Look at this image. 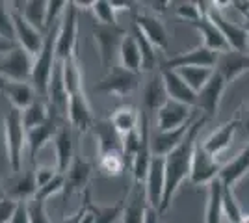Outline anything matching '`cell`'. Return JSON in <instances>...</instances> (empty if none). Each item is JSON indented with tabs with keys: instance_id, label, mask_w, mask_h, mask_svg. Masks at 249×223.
Returning <instances> with one entry per match:
<instances>
[{
	"instance_id": "cell-1",
	"label": "cell",
	"mask_w": 249,
	"mask_h": 223,
	"mask_svg": "<svg viewBox=\"0 0 249 223\" xmlns=\"http://www.w3.org/2000/svg\"><path fill=\"white\" fill-rule=\"evenodd\" d=\"M208 119L205 116L194 119L192 127L188 130L186 138L182 139V143L177 149H173L166 158V188H164V197H162V205L158 214L164 216L167 212V208L171 206V201L175 197L177 190L180 188V184L190 181V173H192V158H194V149L196 143L199 141V134L201 128L205 127Z\"/></svg>"
},
{
	"instance_id": "cell-2",
	"label": "cell",
	"mask_w": 249,
	"mask_h": 223,
	"mask_svg": "<svg viewBox=\"0 0 249 223\" xmlns=\"http://www.w3.org/2000/svg\"><path fill=\"white\" fill-rule=\"evenodd\" d=\"M60 21H56L45 34V43H43L41 52L36 56L34 60V71H32V86L36 93L43 97V101H49V84L54 67L58 64L56 58V39H58V30H60ZM49 104V103H47Z\"/></svg>"
},
{
	"instance_id": "cell-3",
	"label": "cell",
	"mask_w": 249,
	"mask_h": 223,
	"mask_svg": "<svg viewBox=\"0 0 249 223\" xmlns=\"http://www.w3.org/2000/svg\"><path fill=\"white\" fill-rule=\"evenodd\" d=\"M4 139L6 158L11 171L19 173L22 168V153L26 145V128L22 125V114L17 108H10L4 116Z\"/></svg>"
},
{
	"instance_id": "cell-4",
	"label": "cell",
	"mask_w": 249,
	"mask_h": 223,
	"mask_svg": "<svg viewBox=\"0 0 249 223\" xmlns=\"http://www.w3.org/2000/svg\"><path fill=\"white\" fill-rule=\"evenodd\" d=\"M76 35H78V8L74 2H69L63 11L58 39H56V58L63 62L71 56H76Z\"/></svg>"
},
{
	"instance_id": "cell-5",
	"label": "cell",
	"mask_w": 249,
	"mask_h": 223,
	"mask_svg": "<svg viewBox=\"0 0 249 223\" xmlns=\"http://www.w3.org/2000/svg\"><path fill=\"white\" fill-rule=\"evenodd\" d=\"M91 34L95 37V43L99 47V52H101V62H103L104 67L112 69L114 65L115 54L119 56V47L123 43V37L126 35V30H123L119 24L115 26H108V24H95L91 28Z\"/></svg>"
},
{
	"instance_id": "cell-6",
	"label": "cell",
	"mask_w": 249,
	"mask_h": 223,
	"mask_svg": "<svg viewBox=\"0 0 249 223\" xmlns=\"http://www.w3.org/2000/svg\"><path fill=\"white\" fill-rule=\"evenodd\" d=\"M140 134H142V143L138 149V154H136L134 162H132V175H134V184H145L147 173L151 168V162H153V136H151V125H149V114L145 110H142L140 114Z\"/></svg>"
},
{
	"instance_id": "cell-7",
	"label": "cell",
	"mask_w": 249,
	"mask_h": 223,
	"mask_svg": "<svg viewBox=\"0 0 249 223\" xmlns=\"http://www.w3.org/2000/svg\"><path fill=\"white\" fill-rule=\"evenodd\" d=\"M221 164H219L216 156H212L207 149L203 147V141L199 139L194 149V158H192V173H190V182L194 186H203V184H210L216 181L221 171Z\"/></svg>"
},
{
	"instance_id": "cell-8",
	"label": "cell",
	"mask_w": 249,
	"mask_h": 223,
	"mask_svg": "<svg viewBox=\"0 0 249 223\" xmlns=\"http://www.w3.org/2000/svg\"><path fill=\"white\" fill-rule=\"evenodd\" d=\"M221 4L219 2H212V8L208 11V19L218 26L221 34L225 35L231 51H238V52H248V39H249V28L246 26H240V24H234L231 22L221 13Z\"/></svg>"
},
{
	"instance_id": "cell-9",
	"label": "cell",
	"mask_w": 249,
	"mask_h": 223,
	"mask_svg": "<svg viewBox=\"0 0 249 223\" xmlns=\"http://www.w3.org/2000/svg\"><path fill=\"white\" fill-rule=\"evenodd\" d=\"M138 82H140V74L138 73H132V71L124 69L121 65H114L110 69V73L95 86V91L104 93V95L123 97L126 93H130L132 89H136Z\"/></svg>"
},
{
	"instance_id": "cell-10",
	"label": "cell",
	"mask_w": 249,
	"mask_h": 223,
	"mask_svg": "<svg viewBox=\"0 0 249 223\" xmlns=\"http://www.w3.org/2000/svg\"><path fill=\"white\" fill-rule=\"evenodd\" d=\"M32 71H34L32 54L26 52L19 45L6 54V58L0 62V74L10 82H26L28 78L32 80Z\"/></svg>"
},
{
	"instance_id": "cell-11",
	"label": "cell",
	"mask_w": 249,
	"mask_h": 223,
	"mask_svg": "<svg viewBox=\"0 0 249 223\" xmlns=\"http://www.w3.org/2000/svg\"><path fill=\"white\" fill-rule=\"evenodd\" d=\"M218 58V52L207 49L205 45H199V47L192 49V51L177 54L173 58H167L160 69H173V71L184 69V67H208V69H216Z\"/></svg>"
},
{
	"instance_id": "cell-12",
	"label": "cell",
	"mask_w": 249,
	"mask_h": 223,
	"mask_svg": "<svg viewBox=\"0 0 249 223\" xmlns=\"http://www.w3.org/2000/svg\"><path fill=\"white\" fill-rule=\"evenodd\" d=\"M145 197L147 206L160 210L162 197H164V188H166V158L164 156H153L151 168L145 179Z\"/></svg>"
},
{
	"instance_id": "cell-13",
	"label": "cell",
	"mask_w": 249,
	"mask_h": 223,
	"mask_svg": "<svg viewBox=\"0 0 249 223\" xmlns=\"http://www.w3.org/2000/svg\"><path fill=\"white\" fill-rule=\"evenodd\" d=\"M227 87V82L221 78V74L216 73L214 69V74L212 78L207 82V86L197 93V104H196V110H201V114L210 119V117L218 116L219 104H221V97H223V91Z\"/></svg>"
},
{
	"instance_id": "cell-14",
	"label": "cell",
	"mask_w": 249,
	"mask_h": 223,
	"mask_svg": "<svg viewBox=\"0 0 249 223\" xmlns=\"http://www.w3.org/2000/svg\"><path fill=\"white\" fill-rule=\"evenodd\" d=\"M13 15V24H15V35H17V45L22 47L26 52H30L32 56H37L41 52L43 43H45V37L43 34L34 28L30 22L22 17V13L19 11H11Z\"/></svg>"
},
{
	"instance_id": "cell-15",
	"label": "cell",
	"mask_w": 249,
	"mask_h": 223,
	"mask_svg": "<svg viewBox=\"0 0 249 223\" xmlns=\"http://www.w3.org/2000/svg\"><path fill=\"white\" fill-rule=\"evenodd\" d=\"M58 119H60V116L51 108V117L43 125L32 128V130L26 132V145H28V151H30L32 164H36L37 153L49 143V139H54V136L58 134V128H60V125H58L60 121Z\"/></svg>"
},
{
	"instance_id": "cell-16",
	"label": "cell",
	"mask_w": 249,
	"mask_h": 223,
	"mask_svg": "<svg viewBox=\"0 0 249 223\" xmlns=\"http://www.w3.org/2000/svg\"><path fill=\"white\" fill-rule=\"evenodd\" d=\"M156 114H158V130L160 132L175 130L192 121V108L182 103L171 101V99H167V103Z\"/></svg>"
},
{
	"instance_id": "cell-17",
	"label": "cell",
	"mask_w": 249,
	"mask_h": 223,
	"mask_svg": "<svg viewBox=\"0 0 249 223\" xmlns=\"http://www.w3.org/2000/svg\"><path fill=\"white\" fill-rule=\"evenodd\" d=\"M160 74H162V80H164V86H166L167 97L171 101L182 103V104H186L190 108H196L197 93L182 80L180 74L173 71V69H160Z\"/></svg>"
},
{
	"instance_id": "cell-18",
	"label": "cell",
	"mask_w": 249,
	"mask_h": 223,
	"mask_svg": "<svg viewBox=\"0 0 249 223\" xmlns=\"http://www.w3.org/2000/svg\"><path fill=\"white\" fill-rule=\"evenodd\" d=\"M67 117H69V125L82 134L95 125L93 114H91V108H89V103L84 95V91H76L73 95H69Z\"/></svg>"
},
{
	"instance_id": "cell-19",
	"label": "cell",
	"mask_w": 249,
	"mask_h": 223,
	"mask_svg": "<svg viewBox=\"0 0 249 223\" xmlns=\"http://www.w3.org/2000/svg\"><path fill=\"white\" fill-rule=\"evenodd\" d=\"M91 177V164L86 162L82 156L74 154L73 164L69 166V170L65 173V188H63V197L69 199L76 191L88 190V182Z\"/></svg>"
},
{
	"instance_id": "cell-20",
	"label": "cell",
	"mask_w": 249,
	"mask_h": 223,
	"mask_svg": "<svg viewBox=\"0 0 249 223\" xmlns=\"http://www.w3.org/2000/svg\"><path fill=\"white\" fill-rule=\"evenodd\" d=\"M249 71V52H238V51H227L219 54L216 73L221 74V78L231 84L238 78L240 74Z\"/></svg>"
},
{
	"instance_id": "cell-21",
	"label": "cell",
	"mask_w": 249,
	"mask_h": 223,
	"mask_svg": "<svg viewBox=\"0 0 249 223\" xmlns=\"http://www.w3.org/2000/svg\"><path fill=\"white\" fill-rule=\"evenodd\" d=\"M134 24L140 26V30L145 34V37L156 47V51L166 52L169 49V35H167L166 26L155 15L147 13H134Z\"/></svg>"
},
{
	"instance_id": "cell-22",
	"label": "cell",
	"mask_w": 249,
	"mask_h": 223,
	"mask_svg": "<svg viewBox=\"0 0 249 223\" xmlns=\"http://www.w3.org/2000/svg\"><path fill=\"white\" fill-rule=\"evenodd\" d=\"M93 130L95 138L99 141V156L112 154V153L123 154V136L119 134V130L114 127V123L110 119L95 121Z\"/></svg>"
},
{
	"instance_id": "cell-23",
	"label": "cell",
	"mask_w": 249,
	"mask_h": 223,
	"mask_svg": "<svg viewBox=\"0 0 249 223\" xmlns=\"http://www.w3.org/2000/svg\"><path fill=\"white\" fill-rule=\"evenodd\" d=\"M240 125H242V123H240V117L234 116L231 121L223 123L218 130H214V132L203 141V147L207 149L212 156H219V154L231 145V141L234 138V134H236V130L240 128Z\"/></svg>"
},
{
	"instance_id": "cell-24",
	"label": "cell",
	"mask_w": 249,
	"mask_h": 223,
	"mask_svg": "<svg viewBox=\"0 0 249 223\" xmlns=\"http://www.w3.org/2000/svg\"><path fill=\"white\" fill-rule=\"evenodd\" d=\"M54 151H56V170L58 173H67L73 164V132L67 123L60 125L58 134L54 136Z\"/></svg>"
},
{
	"instance_id": "cell-25",
	"label": "cell",
	"mask_w": 249,
	"mask_h": 223,
	"mask_svg": "<svg viewBox=\"0 0 249 223\" xmlns=\"http://www.w3.org/2000/svg\"><path fill=\"white\" fill-rule=\"evenodd\" d=\"M192 26L201 34V37H203V43H201V45H205L207 49H210V51H214V52H218V54H223V52H227V51H231L225 35L221 34V30H219L218 26L210 21L208 17H201L199 21L192 22Z\"/></svg>"
},
{
	"instance_id": "cell-26",
	"label": "cell",
	"mask_w": 249,
	"mask_h": 223,
	"mask_svg": "<svg viewBox=\"0 0 249 223\" xmlns=\"http://www.w3.org/2000/svg\"><path fill=\"white\" fill-rule=\"evenodd\" d=\"M248 173H249V143L231 162L223 164V168L219 171V181L223 182V186L232 188Z\"/></svg>"
},
{
	"instance_id": "cell-27",
	"label": "cell",
	"mask_w": 249,
	"mask_h": 223,
	"mask_svg": "<svg viewBox=\"0 0 249 223\" xmlns=\"http://www.w3.org/2000/svg\"><path fill=\"white\" fill-rule=\"evenodd\" d=\"M192 123H194V121H190L188 125H184V127H180V128H175V130H166V132H160V130H158L155 136H153V141H151V145H153V154H156V156H167L173 149H177L182 143V139L186 138Z\"/></svg>"
},
{
	"instance_id": "cell-28",
	"label": "cell",
	"mask_w": 249,
	"mask_h": 223,
	"mask_svg": "<svg viewBox=\"0 0 249 223\" xmlns=\"http://www.w3.org/2000/svg\"><path fill=\"white\" fill-rule=\"evenodd\" d=\"M145 212H147L145 186L143 184H134V191H132L130 199H128V203H124L121 223H145Z\"/></svg>"
},
{
	"instance_id": "cell-29",
	"label": "cell",
	"mask_w": 249,
	"mask_h": 223,
	"mask_svg": "<svg viewBox=\"0 0 249 223\" xmlns=\"http://www.w3.org/2000/svg\"><path fill=\"white\" fill-rule=\"evenodd\" d=\"M167 91L164 80H162V74L160 71L156 74H153L151 82L145 86V91H143V110L145 112H158L160 108L167 103Z\"/></svg>"
},
{
	"instance_id": "cell-30",
	"label": "cell",
	"mask_w": 249,
	"mask_h": 223,
	"mask_svg": "<svg viewBox=\"0 0 249 223\" xmlns=\"http://www.w3.org/2000/svg\"><path fill=\"white\" fill-rule=\"evenodd\" d=\"M4 95L10 99L11 108H17L19 112H24L36 103V89L28 82H8Z\"/></svg>"
},
{
	"instance_id": "cell-31",
	"label": "cell",
	"mask_w": 249,
	"mask_h": 223,
	"mask_svg": "<svg viewBox=\"0 0 249 223\" xmlns=\"http://www.w3.org/2000/svg\"><path fill=\"white\" fill-rule=\"evenodd\" d=\"M223 220V182L212 181L208 184V199L205 210V223H221Z\"/></svg>"
},
{
	"instance_id": "cell-32",
	"label": "cell",
	"mask_w": 249,
	"mask_h": 223,
	"mask_svg": "<svg viewBox=\"0 0 249 223\" xmlns=\"http://www.w3.org/2000/svg\"><path fill=\"white\" fill-rule=\"evenodd\" d=\"M119 62H121V67L132 71V73H143L142 71V52H140V47L132 34H126L123 37V43L119 47Z\"/></svg>"
},
{
	"instance_id": "cell-33",
	"label": "cell",
	"mask_w": 249,
	"mask_h": 223,
	"mask_svg": "<svg viewBox=\"0 0 249 223\" xmlns=\"http://www.w3.org/2000/svg\"><path fill=\"white\" fill-rule=\"evenodd\" d=\"M130 34L134 35L136 43L140 47V52H142V71H153L156 69L158 64V56H156V47L145 37V34L140 30V26L132 22V30Z\"/></svg>"
},
{
	"instance_id": "cell-34",
	"label": "cell",
	"mask_w": 249,
	"mask_h": 223,
	"mask_svg": "<svg viewBox=\"0 0 249 223\" xmlns=\"http://www.w3.org/2000/svg\"><path fill=\"white\" fill-rule=\"evenodd\" d=\"M110 121L114 123V127L119 130V134L124 136V134H128V132H132L136 128L140 127V114L136 112L134 106H119L115 110L112 117H110Z\"/></svg>"
},
{
	"instance_id": "cell-35",
	"label": "cell",
	"mask_w": 249,
	"mask_h": 223,
	"mask_svg": "<svg viewBox=\"0 0 249 223\" xmlns=\"http://www.w3.org/2000/svg\"><path fill=\"white\" fill-rule=\"evenodd\" d=\"M47 13H49V2H45V0H30L24 6L22 17L41 34H47Z\"/></svg>"
},
{
	"instance_id": "cell-36",
	"label": "cell",
	"mask_w": 249,
	"mask_h": 223,
	"mask_svg": "<svg viewBox=\"0 0 249 223\" xmlns=\"http://www.w3.org/2000/svg\"><path fill=\"white\" fill-rule=\"evenodd\" d=\"M63 71V84L69 95H73L76 91H82V73H80V65L76 56H71L62 62Z\"/></svg>"
},
{
	"instance_id": "cell-37",
	"label": "cell",
	"mask_w": 249,
	"mask_h": 223,
	"mask_svg": "<svg viewBox=\"0 0 249 223\" xmlns=\"http://www.w3.org/2000/svg\"><path fill=\"white\" fill-rule=\"evenodd\" d=\"M177 73L182 76V80L186 82L196 93H199L207 82L212 78L214 69H208V67H184V69H177Z\"/></svg>"
},
{
	"instance_id": "cell-38",
	"label": "cell",
	"mask_w": 249,
	"mask_h": 223,
	"mask_svg": "<svg viewBox=\"0 0 249 223\" xmlns=\"http://www.w3.org/2000/svg\"><path fill=\"white\" fill-rule=\"evenodd\" d=\"M22 114V125L26 128V132L32 130V128L43 125L49 117H51V106L43 101H36L32 106H28Z\"/></svg>"
},
{
	"instance_id": "cell-39",
	"label": "cell",
	"mask_w": 249,
	"mask_h": 223,
	"mask_svg": "<svg viewBox=\"0 0 249 223\" xmlns=\"http://www.w3.org/2000/svg\"><path fill=\"white\" fill-rule=\"evenodd\" d=\"M37 191V182H36V170H28L24 175H21L17 182H15V188H13V199L15 201H28L34 199Z\"/></svg>"
},
{
	"instance_id": "cell-40",
	"label": "cell",
	"mask_w": 249,
	"mask_h": 223,
	"mask_svg": "<svg viewBox=\"0 0 249 223\" xmlns=\"http://www.w3.org/2000/svg\"><path fill=\"white\" fill-rule=\"evenodd\" d=\"M124 199L117 201L112 206H95L91 203V212L95 216V223H119L124 210Z\"/></svg>"
},
{
	"instance_id": "cell-41",
	"label": "cell",
	"mask_w": 249,
	"mask_h": 223,
	"mask_svg": "<svg viewBox=\"0 0 249 223\" xmlns=\"http://www.w3.org/2000/svg\"><path fill=\"white\" fill-rule=\"evenodd\" d=\"M223 216L227 218L229 223H242L246 212L240 208L238 201L234 197V190L223 186Z\"/></svg>"
},
{
	"instance_id": "cell-42",
	"label": "cell",
	"mask_w": 249,
	"mask_h": 223,
	"mask_svg": "<svg viewBox=\"0 0 249 223\" xmlns=\"http://www.w3.org/2000/svg\"><path fill=\"white\" fill-rule=\"evenodd\" d=\"M99 170L103 171V175H106V177H119L126 170L123 154L121 153H112V154L99 156Z\"/></svg>"
},
{
	"instance_id": "cell-43",
	"label": "cell",
	"mask_w": 249,
	"mask_h": 223,
	"mask_svg": "<svg viewBox=\"0 0 249 223\" xmlns=\"http://www.w3.org/2000/svg\"><path fill=\"white\" fill-rule=\"evenodd\" d=\"M142 143V134H140V127L124 134L123 136V158L126 168H132V162H134L136 154H138V149Z\"/></svg>"
},
{
	"instance_id": "cell-44",
	"label": "cell",
	"mask_w": 249,
	"mask_h": 223,
	"mask_svg": "<svg viewBox=\"0 0 249 223\" xmlns=\"http://www.w3.org/2000/svg\"><path fill=\"white\" fill-rule=\"evenodd\" d=\"M0 39L17 43L15 35V24H13V15L8 10V4L0 0Z\"/></svg>"
},
{
	"instance_id": "cell-45",
	"label": "cell",
	"mask_w": 249,
	"mask_h": 223,
	"mask_svg": "<svg viewBox=\"0 0 249 223\" xmlns=\"http://www.w3.org/2000/svg\"><path fill=\"white\" fill-rule=\"evenodd\" d=\"M91 10H93L99 24H108V26H115L117 24V17H115L117 11L114 10L110 0H95Z\"/></svg>"
},
{
	"instance_id": "cell-46",
	"label": "cell",
	"mask_w": 249,
	"mask_h": 223,
	"mask_svg": "<svg viewBox=\"0 0 249 223\" xmlns=\"http://www.w3.org/2000/svg\"><path fill=\"white\" fill-rule=\"evenodd\" d=\"M63 188H65V173H58V175H56V177H54L47 186H43V188H39V190L36 191L34 199L45 203L49 197H52V195H56V193L63 191Z\"/></svg>"
},
{
	"instance_id": "cell-47",
	"label": "cell",
	"mask_w": 249,
	"mask_h": 223,
	"mask_svg": "<svg viewBox=\"0 0 249 223\" xmlns=\"http://www.w3.org/2000/svg\"><path fill=\"white\" fill-rule=\"evenodd\" d=\"M175 13L178 19L190 22V24L203 17V13L199 10V2H178L175 6Z\"/></svg>"
},
{
	"instance_id": "cell-48",
	"label": "cell",
	"mask_w": 249,
	"mask_h": 223,
	"mask_svg": "<svg viewBox=\"0 0 249 223\" xmlns=\"http://www.w3.org/2000/svg\"><path fill=\"white\" fill-rule=\"evenodd\" d=\"M28 212H30V222L32 223H52L47 216L45 210V203L37 201V199H30L28 201Z\"/></svg>"
},
{
	"instance_id": "cell-49",
	"label": "cell",
	"mask_w": 249,
	"mask_h": 223,
	"mask_svg": "<svg viewBox=\"0 0 249 223\" xmlns=\"http://www.w3.org/2000/svg\"><path fill=\"white\" fill-rule=\"evenodd\" d=\"M89 205H91V191H89V188H88V190L84 191V201H82V205H80V208H78L74 214H71V216L63 218L60 223H82L84 216L89 212Z\"/></svg>"
},
{
	"instance_id": "cell-50",
	"label": "cell",
	"mask_w": 249,
	"mask_h": 223,
	"mask_svg": "<svg viewBox=\"0 0 249 223\" xmlns=\"http://www.w3.org/2000/svg\"><path fill=\"white\" fill-rule=\"evenodd\" d=\"M19 201H15L13 197H6L0 201V223H10L13 214L17 210Z\"/></svg>"
},
{
	"instance_id": "cell-51",
	"label": "cell",
	"mask_w": 249,
	"mask_h": 223,
	"mask_svg": "<svg viewBox=\"0 0 249 223\" xmlns=\"http://www.w3.org/2000/svg\"><path fill=\"white\" fill-rule=\"evenodd\" d=\"M58 175V170L56 168H37L36 170V182H37V190L47 186L49 182Z\"/></svg>"
},
{
	"instance_id": "cell-52",
	"label": "cell",
	"mask_w": 249,
	"mask_h": 223,
	"mask_svg": "<svg viewBox=\"0 0 249 223\" xmlns=\"http://www.w3.org/2000/svg\"><path fill=\"white\" fill-rule=\"evenodd\" d=\"M10 223H32L30 222V212H28V201H19L17 210L13 214Z\"/></svg>"
},
{
	"instance_id": "cell-53",
	"label": "cell",
	"mask_w": 249,
	"mask_h": 223,
	"mask_svg": "<svg viewBox=\"0 0 249 223\" xmlns=\"http://www.w3.org/2000/svg\"><path fill=\"white\" fill-rule=\"evenodd\" d=\"M112 6H114L115 11H121V10H134L132 6H136L134 2H126V0H110Z\"/></svg>"
},
{
	"instance_id": "cell-54",
	"label": "cell",
	"mask_w": 249,
	"mask_h": 223,
	"mask_svg": "<svg viewBox=\"0 0 249 223\" xmlns=\"http://www.w3.org/2000/svg\"><path fill=\"white\" fill-rule=\"evenodd\" d=\"M231 6H234L244 15V19L249 17V2H238V0H234V2H231Z\"/></svg>"
},
{
	"instance_id": "cell-55",
	"label": "cell",
	"mask_w": 249,
	"mask_h": 223,
	"mask_svg": "<svg viewBox=\"0 0 249 223\" xmlns=\"http://www.w3.org/2000/svg\"><path fill=\"white\" fill-rule=\"evenodd\" d=\"M238 117H240V127L244 128L246 132L249 134V106H246V112H242V114H238Z\"/></svg>"
},
{
	"instance_id": "cell-56",
	"label": "cell",
	"mask_w": 249,
	"mask_h": 223,
	"mask_svg": "<svg viewBox=\"0 0 249 223\" xmlns=\"http://www.w3.org/2000/svg\"><path fill=\"white\" fill-rule=\"evenodd\" d=\"M17 47V43H11V41H6V39H0V52H10Z\"/></svg>"
},
{
	"instance_id": "cell-57",
	"label": "cell",
	"mask_w": 249,
	"mask_h": 223,
	"mask_svg": "<svg viewBox=\"0 0 249 223\" xmlns=\"http://www.w3.org/2000/svg\"><path fill=\"white\" fill-rule=\"evenodd\" d=\"M151 6H153V10L158 11V13H164V11H166L167 2H151Z\"/></svg>"
},
{
	"instance_id": "cell-58",
	"label": "cell",
	"mask_w": 249,
	"mask_h": 223,
	"mask_svg": "<svg viewBox=\"0 0 249 223\" xmlns=\"http://www.w3.org/2000/svg\"><path fill=\"white\" fill-rule=\"evenodd\" d=\"M89 206H91V205H89ZM82 223H95V216H93V212H91V208H89V212L84 216Z\"/></svg>"
},
{
	"instance_id": "cell-59",
	"label": "cell",
	"mask_w": 249,
	"mask_h": 223,
	"mask_svg": "<svg viewBox=\"0 0 249 223\" xmlns=\"http://www.w3.org/2000/svg\"><path fill=\"white\" fill-rule=\"evenodd\" d=\"M8 82H10V80H8V78H4V76L0 74V93H2V95H4V89H6Z\"/></svg>"
},
{
	"instance_id": "cell-60",
	"label": "cell",
	"mask_w": 249,
	"mask_h": 223,
	"mask_svg": "<svg viewBox=\"0 0 249 223\" xmlns=\"http://www.w3.org/2000/svg\"><path fill=\"white\" fill-rule=\"evenodd\" d=\"M6 197H8V191H6V188L0 184V201H2V199H6Z\"/></svg>"
},
{
	"instance_id": "cell-61",
	"label": "cell",
	"mask_w": 249,
	"mask_h": 223,
	"mask_svg": "<svg viewBox=\"0 0 249 223\" xmlns=\"http://www.w3.org/2000/svg\"><path fill=\"white\" fill-rule=\"evenodd\" d=\"M242 223H249V214H246V216H244V220H242Z\"/></svg>"
},
{
	"instance_id": "cell-62",
	"label": "cell",
	"mask_w": 249,
	"mask_h": 223,
	"mask_svg": "<svg viewBox=\"0 0 249 223\" xmlns=\"http://www.w3.org/2000/svg\"><path fill=\"white\" fill-rule=\"evenodd\" d=\"M248 52H249V39H248Z\"/></svg>"
},
{
	"instance_id": "cell-63",
	"label": "cell",
	"mask_w": 249,
	"mask_h": 223,
	"mask_svg": "<svg viewBox=\"0 0 249 223\" xmlns=\"http://www.w3.org/2000/svg\"><path fill=\"white\" fill-rule=\"evenodd\" d=\"M119 223H121V222H119Z\"/></svg>"
}]
</instances>
